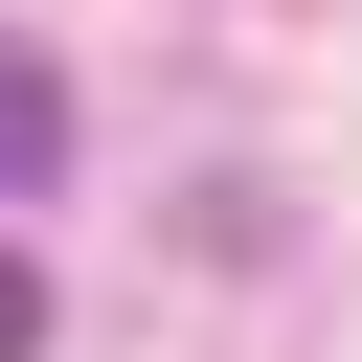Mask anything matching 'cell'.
Instances as JSON below:
<instances>
[{"mask_svg":"<svg viewBox=\"0 0 362 362\" xmlns=\"http://www.w3.org/2000/svg\"><path fill=\"white\" fill-rule=\"evenodd\" d=\"M45 158H68V90H45V45H0V204H23Z\"/></svg>","mask_w":362,"mask_h":362,"instance_id":"6da1fadb","label":"cell"},{"mask_svg":"<svg viewBox=\"0 0 362 362\" xmlns=\"http://www.w3.org/2000/svg\"><path fill=\"white\" fill-rule=\"evenodd\" d=\"M0 362H45V272H23V249H0Z\"/></svg>","mask_w":362,"mask_h":362,"instance_id":"7a4b0ae2","label":"cell"}]
</instances>
